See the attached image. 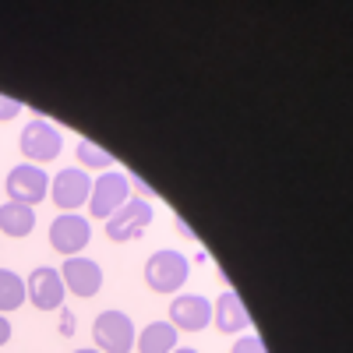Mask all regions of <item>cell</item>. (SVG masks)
Wrapping results in <instances>:
<instances>
[{"mask_svg": "<svg viewBox=\"0 0 353 353\" xmlns=\"http://www.w3.org/2000/svg\"><path fill=\"white\" fill-rule=\"evenodd\" d=\"M11 332H14V329H11L8 314H0V346H8V343H11Z\"/></svg>", "mask_w": 353, "mask_h": 353, "instance_id": "cell-19", "label": "cell"}, {"mask_svg": "<svg viewBox=\"0 0 353 353\" xmlns=\"http://www.w3.org/2000/svg\"><path fill=\"white\" fill-rule=\"evenodd\" d=\"M92 339H96L99 353H131V346H134V321L124 311L110 307V311L96 314Z\"/></svg>", "mask_w": 353, "mask_h": 353, "instance_id": "cell-5", "label": "cell"}, {"mask_svg": "<svg viewBox=\"0 0 353 353\" xmlns=\"http://www.w3.org/2000/svg\"><path fill=\"white\" fill-rule=\"evenodd\" d=\"M71 329H74V314L61 307V336H71Z\"/></svg>", "mask_w": 353, "mask_h": 353, "instance_id": "cell-20", "label": "cell"}, {"mask_svg": "<svg viewBox=\"0 0 353 353\" xmlns=\"http://www.w3.org/2000/svg\"><path fill=\"white\" fill-rule=\"evenodd\" d=\"M18 113H21V103H18V99L0 96V124H4V121H14Z\"/></svg>", "mask_w": 353, "mask_h": 353, "instance_id": "cell-18", "label": "cell"}, {"mask_svg": "<svg viewBox=\"0 0 353 353\" xmlns=\"http://www.w3.org/2000/svg\"><path fill=\"white\" fill-rule=\"evenodd\" d=\"M61 279H64V290L74 293V297H96V293L103 290V269H99V261L85 258V254L64 258Z\"/></svg>", "mask_w": 353, "mask_h": 353, "instance_id": "cell-11", "label": "cell"}, {"mask_svg": "<svg viewBox=\"0 0 353 353\" xmlns=\"http://www.w3.org/2000/svg\"><path fill=\"white\" fill-rule=\"evenodd\" d=\"M4 191H8V201H18V205H28V209H36L43 198H50V176H46L43 166L18 163V166L8 173Z\"/></svg>", "mask_w": 353, "mask_h": 353, "instance_id": "cell-6", "label": "cell"}, {"mask_svg": "<svg viewBox=\"0 0 353 353\" xmlns=\"http://www.w3.org/2000/svg\"><path fill=\"white\" fill-rule=\"evenodd\" d=\"M64 279H61V269H53V265H39V269L28 272L25 279V301L39 307V311H61L64 307Z\"/></svg>", "mask_w": 353, "mask_h": 353, "instance_id": "cell-7", "label": "cell"}, {"mask_svg": "<svg viewBox=\"0 0 353 353\" xmlns=\"http://www.w3.org/2000/svg\"><path fill=\"white\" fill-rule=\"evenodd\" d=\"M176 332L170 321H152V325H145L141 332H138V339H134V346H138V353H173L176 350Z\"/></svg>", "mask_w": 353, "mask_h": 353, "instance_id": "cell-14", "label": "cell"}, {"mask_svg": "<svg viewBox=\"0 0 353 353\" xmlns=\"http://www.w3.org/2000/svg\"><path fill=\"white\" fill-rule=\"evenodd\" d=\"M74 159L81 163V170H113V156L106 149H99V145L92 138H81L78 141V149H74Z\"/></svg>", "mask_w": 353, "mask_h": 353, "instance_id": "cell-16", "label": "cell"}, {"mask_svg": "<svg viewBox=\"0 0 353 353\" xmlns=\"http://www.w3.org/2000/svg\"><path fill=\"white\" fill-rule=\"evenodd\" d=\"M188 276H191L188 258L173 248H163V251L149 254V261H145V283H149L152 293H181Z\"/></svg>", "mask_w": 353, "mask_h": 353, "instance_id": "cell-2", "label": "cell"}, {"mask_svg": "<svg viewBox=\"0 0 353 353\" xmlns=\"http://www.w3.org/2000/svg\"><path fill=\"white\" fill-rule=\"evenodd\" d=\"M149 223H152V201L149 198H128L121 209L106 219V237L113 244H131L149 230Z\"/></svg>", "mask_w": 353, "mask_h": 353, "instance_id": "cell-3", "label": "cell"}, {"mask_svg": "<svg viewBox=\"0 0 353 353\" xmlns=\"http://www.w3.org/2000/svg\"><path fill=\"white\" fill-rule=\"evenodd\" d=\"M88 241H92V223H88L81 212H61L50 223V244L64 258L81 254L88 248Z\"/></svg>", "mask_w": 353, "mask_h": 353, "instance_id": "cell-9", "label": "cell"}, {"mask_svg": "<svg viewBox=\"0 0 353 353\" xmlns=\"http://www.w3.org/2000/svg\"><path fill=\"white\" fill-rule=\"evenodd\" d=\"M25 304V279L11 269H0V314H11Z\"/></svg>", "mask_w": 353, "mask_h": 353, "instance_id": "cell-15", "label": "cell"}, {"mask_svg": "<svg viewBox=\"0 0 353 353\" xmlns=\"http://www.w3.org/2000/svg\"><path fill=\"white\" fill-rule=\"evenodd\" d=\"M131 198V181H128V173L121 170H106L99 173L96 181H92V194H88V212H92L96 219H110L121 205Z\"/></svg>", "mask_w": 353, "mask_h": 353, "instance_id": "cell-4", "label": "cell"}, {"mask_svg": "<svg viewBox=\"0 0 353 353\" xmlns=\"http://www.w3.org/2000/svg\"><path fill=\"white\" fill-rule=\"evenodd\" d=\"M18 149L32 166L53 163L57 156H61V149H64V134H61L57 124L43 121V117H32V121L21 128V134H18Z\"/></svg>", "mask_w": 353, "mask_h": 353, "instance_id": "cell-1", "label": "cell"}, {"mask_svg": "<svg viewBox=\"0 0 353 353\" xmlns=\"http://www.w3.org/2000/svg\"><path fill=\"white\" fill-rule=\"evenodd\" d=\"M88 194H92V176L81 166H68L50 181V201L61 212H78L81 205H88Z\"/></svg>", "mask_w": 353, "mask_h": 353, "instance_id": "cell-8", "label": "cell"}, {"mask_svg": "<svg viewBox=\"0 0 353 353\" xmlns=\"http://www.w3.org/2000/svg\"><path fill=\"white\" fill-rule=\"evenodd\" d=\"M230 353H269V350H265L261 336H251V332H244L237 343H233V350H230Z\"/></svg>", "mask_w": 353, "mask_h": 353, "instance_id": "cell-17", "label": "cell"}, {"mask_svg": "<svg viewBox=\"0 0 353 353\" xmlns=\"http://www.w3.org/2000/svg\"><path fill=\"white\" fill-rule=\"evenodd\" d=\"M170 325L176 332H201L212 325V301L201 293H176L170 304Z\"/></svg>", "mask_w": 353, "mask_h": 353, "instance_id": "cell-10", "label": "cell"}, {"mask_svg": "<svg viewBox=\"0 0 353 353\" xmlns=\"http://www.w3.org/2000/svg\"><path fill=\"white\" fill-rule=\"evenodd\" d=\"M212 325L223 336H237V332H251V311L241 304V297L233 290H223L219 301H212Z\"/></svg>", "mask_w": 353, "mask_h": 353, "instance_id": "cell-12", "label": "cell"}, {"mask_svg": "<svg viewBox=\"0 0 353 353\" xmlns=\"http://www.w3.org/2000/svg\"><path fill=\"white\" fill-rule=\"evenodd\" d=\"M32 230H36V209L18 205V201H4V205H0V233H4V237L21 241Z\"/></svg>", "mask_w": 353, "mask_h": 353, "instance_id": "cell-13", "label": "cell"}, {"mask_svg": "<svg viewBox=\"0 0 353 353\" xmlns=\"http://www.w3.org/2000/svg\"><path fill=\"white\" fill-rule=\"evenodd\" d=\"M173 353H198V350H191V346H176Z\"/></svg>", "mask_w": 353, "mask_h": 353, "instance_id": "cell-21", "label": "cell"}, {"mask_svg": "<svg viewBox=\"0 0 353 353\" xmlns=\"http://www.w3.org/2000/svg\"><path fill=\"white\" fill-rule=\"evenodd\" d=\"M74 353H99V350H74Z\"/></svg>", "mask_w": 353, "mask_h": 353, "instance_id": "cell-22", "label": "cell"}]
</instances>
